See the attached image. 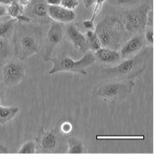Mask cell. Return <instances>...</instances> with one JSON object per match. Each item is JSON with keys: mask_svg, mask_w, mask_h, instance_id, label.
<instances>
[{"mask_svg": "<svg viewBox=\"0 0 154 154\" xmlns=\"http://www.w3.org/2000/svg\"><path fill=\"white\" fill-rule=\"evenodd\" d=\"M152 54V50L151 47L145 48L140 51L138 54L125 60L116 66L102 68V75L104 77L131 80L144 71Z\"/></svg>", "mask_w": 154, "mask_h": 154, "instance_id": "cell-1", "label": "cell"}, {"mask_svg": "<svg viewBox=\"0 0 154 154\" xmlns=\"http://www.w3.org/2000/svg\"><path fill=\"white\" fill-rule=\"evenodd\" d=\"M53 63V66L50 70L49 73L52 75L56 72L66 71V72H75L82 76H86L88 72L86 69L93 64L96 62V57L91 52H86L85 54L79 60H72L70 57H63L60 59H49Z\"/></svg>", "mask_w": 154, "mask_h": 154, "instance_id": "cell-2", "label": "cell"}, {"mask_svg": "<svg viewBox=\"0 0 154 154\" xmlns=\"http://www.w3.org/2000/svg\"><path fill=\"white\" fill-rule=\"evenodd\" d=\"M134 82L132 80L126 82H108L98 85L94 90L95 97H100L108 101H117L124 100L132 92Z\"/></svg>", "mask_w": 154, "mask_h": 154, "instance_id": "cell-3", "label": "cell"}, {"mask_svg": "<svg viewBox=\"0 0 154 154\" xmlns=\"http://www.w3.org/2000/svg\"><path fill=\"white\" fill-rule=\"evenodd\" d=\"M102 47L116 49L122 41L121 26L116 21H105L98 24L96 30Z\"/></svg>", "mask_w": 154, "mask_h": 154, "instance_id": "cell-4", "label": "cell"}, {"mask_svg": "<svg viewBox=\"0 0 154 154\" xmlns=\"http://www.w3.org/2000/svg\"><path fill=\"white\" fill-rule=\"evenodd\" d=\"M25 76V69L22 64L10 62L3 67V79L8 87H15L22 82Z\"/></svg>", "mask_w": 154, "mask_h": 154, "instance_id": "cell-5", "label": "cell"}, {"mask_svg": "<svg viewBox=\"0 0 154 154\" xmlns=\"http://www.w3.org/2000/svg\"><path fill=\"white\" fill-rule=\"evenodd\" d=\"M148 13L147 6H143L127 13L125 17L126 29L129 32H134L143 27L147 24Z\"/></svg>", "mask_w": 154, "mask_h": 154, "instance_id": "cell-6", "label": "cell"}, {"mask_svg": "<svg viewBox=\"0 0 154 154\" xmlns=\"http://www.w3.org/2000/svg\"><path fill=\"white\" fill-rule=\"evenodd\" d=\"M63 35V27L60 22H56L51 24L47 32V36H46L48 46L45 47V60H48L50 59V55L54 46L62 41Z\"/></svg>", "mask_w": 154, "mask_h": 154, "instance_id": "cell-7", "label": "cell"}, {"mask_svg": "<svg viewBox=\"0 0 154 154\" xmlns=\"http://www.w3.org/2000/svg\"><path fill=\"white\" fill-rule=\"evenodd\" d=\"M67 35L77 50L84 54L90 51L86 35L79 31L77 26L72 23L69 24L67 27Z\"/></svg>", "mask_w": 154, "mask_h": 154, "instance_id": "cell-8", "label": "cell"}, {"mask_svg": "<svg viewBox=\"0 0 154 154\" xmlns=\"http://www.w3.org/2000/svg\"><path fill=\"white\" fill-rule=\"evenodd\" d=\"M48 15L51 18L60 23H70L75 19L76 14L73 10L68 9L61 5L59 6H49Z\"/></svg>", "mask_w": 154, "mask_h": 154, "instance_id": "cell-9", "label": "cell"}, {"mask_svg": "<svg viewBox=\"0 0 154 154\" xmlns=\"http://www.w3.org/2000/svg\"><path fill=\"white\" fill-rule=\"evenodd\" d=\"M144 45V40L140 35L134 36L129 41H126L120 50L121 58H127L133 55L138 51H140Z\"/></svg>", "mask_w": 154, "mask_h": 154, "instance_id": "cell-10", "label": "cell"}, {"mask_svg": "<svg viewBox=\"0 0 154 154\" xmlns=\"http://www.w3.org/2000/svg\"><path fill=\"white\" fill-rule=\"evenodd\" d=\"M96 59L99 60L101 62L107 64L116 63L120 62L121 56L120 52L110 48L101 47L95 52Z\"/></svg>", "mask_w": 154, "mask_h": 154, "instance_id": "cell-11", "label": "cell"}, {"mask_svg": "<svg viewBox=\"0 0 154 154\" xmlns=\"http://www.w3.org/2000/svg\"><path fill=\"white\" fill-rule=\"evenodd\" d=\"M20 46L23 57H28L38 52L37 42L32 35H25L21 39Z\"/></svg>", "mask_w": 154, "mask_h": 154, "instance_id": "cell-12", "label": "cell"}, {"mask_svg": "<svg viewBox=\"0 0 154 154\" xmlns=\"http://www.w3.org/2000/svg\"><path fill=\"white\" fill-rule=\"evenodd\" d=\"M19 108L17 106H0V125H4L13 120L18 113Z\"/></svg>", "mask_w": 154, "mask_h": 154, "instance_id": "cell-13", "label": "cell"}, {"mask_svg": "<svg viewBox=\"0 0 154 154\" xmlns=\"http://www.w3.org/2000/svg\"><path fill=\"white\" fill-rule=\"evenodd\" d=\"M57 144V138L53 131L47 133L41 140V147L44 151H52Z\"/></svg>", "mask_w": 154, "mask_h": 154, "instance_id": "cell-14", "label": "cell"}, {"mask_svg": "<svg viewBox=\"0 0 154 154\" xmlns=\"http://www.w3.org/2000/svg\"><path fill=\"white\" fill-rule=\"evenodd\" d=\"M7 10H8V14L10 15L13 18L20 19V20H22V21H27V22L30 21V19L28 17H24L22 15L21 5L17 2L13 1L10 4H8V7Z\"/></svg>", "mask_w": 154, "mask_h": 154, "instance_id": "cell-15", "label": "cell"}, {"mask_svg": "<svg viewBox=\"0 0 154 154\" xmlns=\"http://www.w3.org/2000/svg\"><path fill=\"white\" fill-rule=\"evenodd\" d=\"M69 145V153H83L85 152L84 145L75 137H70L67 140Z\"/></svg>", "mask_w": 154, "mask_h": 154, "instance_id": "cell-16", "label": "cell"}, {"mask_svg": "<svg viewBox=\"0 0 154 154\" xmlns=\"http://www.w3.org/2000/svg\"><path fill=\"white\" fill-rule=\"evenodd\" d=\"M86 38L88 41V47L89 50H91L92 51H98L100 48H101V41L99 40V38L97 36V34L96 33V32H92L91 30H89L86 33Z\"/></svg>", "mask_w": 154, "mask_h": 154, "instance_id": "cell-17", "label": "cell"}, {"mask_svg": "<svg viewBox=\"0 0 154 154\" xmlns=\"http://www.w3.org/2000/svg\"><path fill=\"white\" fill-rule=\"evenodd\" d=\"M97 140H143V135H97Z\"/></svg>", "mask_w": 154, "mask_h": 154, "instance_id": "cell-18", "label": "cell"}, {"mask_svg": "<svg viewBox=\"0 0 154 154\" xmlns=\"http://www.w3.org/2000/svg\"><path fill=\"white\" fill-rule=\"evenodd\" d=\"M49 6L45 3H37L32 8V13L38 17H45L48 15Z\"/></svg>", "mask_w": 154, "mask_h": 154, "instance_id": "cell-19", "label": "cell"}, {"mask_svg": "<svg viewBox=\"0 0 154 154\" xmlns=\"http://www.w3.org/2000/svg\"><path fill=\"white\" fill-rule=\"evenodd\" d=\"M36 151V147L33 141H28L22 145V148L18 150L19 153H35Z\"/></svg>", "mask_w": 154, "mask_h": 154, "instance_id": "cell-20", "label": "cell"}, {"mask_svg": "<svg viewBox=\"0 0 154 154\" xmlns=\"http://www.w3.org/2000/svg\"><path fill=\"white\" fill-rule=\"evenodd\" d=\"M13 21H8L5 22H0V37L5 36L8 33H9L13 27Z\"/></svg>", "mask_w": 154, "mask_h": 154, "instance_id": "cell-21", "label": "cell"}, {"mask_svg": "<svg viewBox=\"0 0 154 154\" xmlns=\"http://www.w3.org/2000/svg\"><path fill=\"white\" fill-rule=\"evenodd\" d=\"M106 1V0H96V1H95L94 9H93V12H92V14H91V18H90V20L94 22L95 19L97 18V17L98 16V14L100 13V12H101V9H102L104 3H105Z\"/></svg>", "mask_w": 154, "mask_h": 154, "instance_id": "cell-22", "label": "cell"}, {"mask_svg": "<svg viewBox=\"0 0 154 154\" xmlns=\"http://www.w3.org/2000/svg\"><path fill=\"white\" fill-rule=\"evenodd\" d=\"M79 3V0H61V6L70 10L75 9Z\"/></svg>", "mask_w": 154, "mask_h": 154, "instance_id": "cell-23", "label": "cell"}, {"mask_svg": "<svg viewBox=\"0 0 154 154\" xmlns=\"http://www.w3.org/2000/svg\"><path fill=\"white\" fill-rule=\"evenodd\" d=\"M145 39H146V41L148 42L149 44H153V29H152V27L150 26L146 30V32H145Z\"/></svg>", "mask_w": 154, "mask_h": 154, "instance_id": "cell-24", "label": "cell"}, {"mask_svg": "<svg viewBox=\"0 0 154 154\" xmlns=\"http://www.w3.org/2000/svg\"><path fill=\"white\" fill-rule=\"evenodd\" d=\"M60 129L63 134H69L72 130V125L69 121H65L61 125Z\"/></svg>", "mask_w": 154, "mask_h": 154, "instance_id": "cell-25", "label": "cell"}, {"mask_svg": "<svg viewBox=\"0 0 154 154\" xmlns=\"http://www.w3.org/2000/svg\"><path fill=\"white\" fill-rule=\"evenodd\" d=\"M7 51H8V45L3 39L0 38V58L6 56Z\"/></svg>", "mask_w": 154, "mask_h": 154, "instance_id": "cell-26", "label": "cell"}, {"mask_svg": "<svg viewBox=\"0 0 154 154\" xmlns=\"http://www.w3.org/2000/svg\"><path fill=\"white\" fill-rule=\"evenodd\" d=\"M82 24L85 26V28L89 29V30H91V29L94 27V22L90 20V19H89V20H85V21H83Z\"/></svg>", "mask_w": 154, "mask_h": 154, "instance_id": "cell-27", "label": "cell"}, {"mask_svg": "<svg viewBox=\"0 0 154 154\" xmlns=\"http://www.w3.org/2000/svg\"><path fill=\"white\" fill-rule=\"evenodd\" d=\"M138 0H116V2L120 5H126V4H132L136 3Z\"/></svg>", "mask_w": 154, "mask_h": 154, "instance_id": "cell-28", "label": "cell"}, {"mask_svg": "<svg viewBox=\"0 0 154 154\" xmlns=\"http://www.w3.org/2000/svg\"><path fill=\"white\" fill-rule=\"evenodd\" d=\"M48 6H59L61 5V0H46Z\"/></svg>", "mask_w": 154, "mask_h": 154, "instance_id": "cell-29", "label": "cell"}, {"mask_svg": "<svg viewBox=\"0 0 154 154\" xmlns=\"http://www.w3.org/2000/svg\"><path fill=\"white\" fill-rule=\"evenodd\" d=\"M6 14H8L7 8L3 4H0V17H3Z\"/></svg>", "mask_w": 154, "mask_h": 154, "instance_id": "cell-30", "label": "cell"}, {"mask_svg": "<svg viewBox=\"0 0 154 154\" xmlns=\"http://www.w3.org/2000/svg\"><path fill=\"white\" fill-rule=\"evenodd\" d=\"M82 1H83V3H84L86 8H89L95 3L96 0H82Z\"/></svg>", "mask_w": 154, "mask_h": 154, "instance_id": "cell-31", "label": "cell"}, {"mask_svg": "<svg viewBox=\"0 0 154 154\" xmlns=\"http://www.w3.org/2000/svg\"><path fill=\"white\" fill-rule=\"evenodd\" d=\"M31 0H19V3H20V5L22 7L27 6L30 3Z\"/></svg>", "mask_w": 154, "mask_h": 154, "instance_id": "cell-32", "label": "cell"}, {"mask_svg": "<svg viewBox=\"0 0 154 154\" xmlns=\"http://www.w3.org/2000/svg\"><path fill=\"white\" fill-rule=\"evenodd\" d=\"M8 149L5 147H3V145H0V153H7Z\"/></svg>", "mask_w": 154, "mask_h": 154, "instance_id": "cell-33", "label": "cell"}, {"mask_svg": "<svg viewBox=\"0 0 154 154\" xmlns=\"http://www.w3.org/2000/svg\"><path fill=\"white\" fill-rule=\"evenodd\" d=\"M13 1L12 0H0V3H3V4H10Z\"/></svg>", "mask_w": 154, "mask_h": 154, "instance_id": "cell-34", "label": "cell"}]
</instances>
